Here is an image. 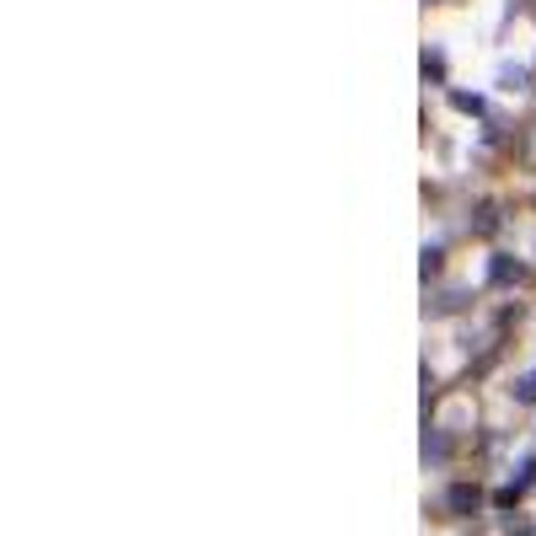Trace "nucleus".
<instances>
[{"instance_id":"f257e3e1","label":"nucleus","mask_w":536,"mask_h":536,"mask_svg":"<svg viewBox=\"0 0 536 536\" xmlns=\"http://www.w3.org/2000/svg\"><path fill=\"white\" fill-rule=\"evenodd\" d=\"M446 505H451L456 515H467V510H478V489H467V483H456V489L446 494Z\"/></svg>"},{"instance_id":"7ed1b4c3","label":"nucleus","mask_w":536,"mask_h":536,"mask_svg":"<svg viewBox=\"0 0 536 536\" xmlns=\"http://www.w3.org/2000/svg\"><path fill=\"white\" fill-rule=\"evenodd\" d=\"M451 102H456V107H462V113H478V107H483V97H472V91H456V97H451Z\"/></svg>"},{"instance_id":"f03ea898","label":"nucleus","mask_w":536,"mask_h":536,"mask_svg":"<svg viewBox=\"0 0 536 536\" xmlns=\"http://www.w3.org/2000/svg\"><path fill=\"white\" fill-rule=\"evenodd\" d=\"M515 397H521V403H536V370H526V376L515 381Z\"/></svg>"}]
</instances>
